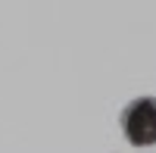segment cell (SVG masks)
Instances as JSON below:
<instances>
[{
    "instance_id": "obj_1",
    "label": "cell",
    "mask_w": 156,
    "mask_h": 153,
    "mask_svg": "<svg viewBox=\"0 0 156 153\" xmlns=\"http://www.w3.org/2000/svg\"><path fill=\"white\" fill-rule=\"evenodd\" d=\"M119 125H122V134L128 137V144H134V147L156 144V97L131 100L122 109Z\"/></svg>"
}]
</instances>
